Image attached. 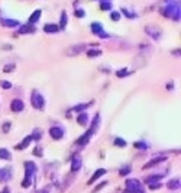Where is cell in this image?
<instances>
[{
    "instance_id": "6da1fadb",
    "label": "cell",
    "mask_w": 181,
    "mask_h": 193,
    "mask_svg": "<svg viewBox=\"0 0 181 193\" xmlns=\"http://www.w3.org/2000/svg\"><path fill=\"white\" fill-rule=\"evenodd\" d=\"M36 174V166L30 161H26L25 163V180L22 182V186L23 187H29L33 182V177Z\"/></svg>"
},
{
    "instance_id": "7a4b0ae2",
    "label": "cell",
    "mask_w": 181,
    "mask_h": 193,
    "mask_svg": "<svg viewBox=\"0 0 181 193\" xmlns=\"http://www.w3.org/2000/svg\"><path fill=\"white\" fill-rule=\"evenodd\" d=\"M164 15L168 16V18H173L174 21H178L180 19V8H178V3L174 2V0H170L167 8L164 9Z\"/></svg>"
},
{
    "instance_id": "3957f363",
    "label": "cell",
    "mask_w": 181,
    "mask_h": 193,
    "mask_svg": "<svg viewBox=\"0 0 181 193\" xmlns=\"http://www.w3.org/2000/svg\"><path fill=\"white\" fill-rule=\"evenodd\" d=\"M126 192L128 193H144V187L141 182L136 179H128L126 180Z\"/></svg>"
},
{
    "instance_id": "277c9868",
    "label": "cell",
    "mask_w": 181,
    "mask_h": 193,
    "mask_svg": "<svg viewBox=\"0 0 181 193\" xmlns=\"http://www.w3.org/2000/svg\"><path fill=\"white\" fill-rule=\"evenodd\" d=\"M30 103L32 106L35 108V109H43V106H45V99L43 96L39 93V92H33L32 93V96H30Z\"/></svg>"
},
{
    "instance_id": "5b68a950",
    "label": "cell",
    "mask_w": 181,
    "mask_h": 193,
    "mask_svg": "<svg viewBox=\"0 0 181 193\" xmlns=\"http://www.w3.org/2000/svg\"><path fill=\"white\" fill-rule=\"evenodd\" d=\"M91 31H93L94 35H97V37L100 38H107L109 35L104 32V29H103V26H101L99 22H93L91 23Z\"/></svg>"
},
{
    "instance_id": "8992f818",
    "label": "cell",
    "mask_w": 181,
    "mask_h": 193,
    "mask_svg": "<svg viewBox=\"0 0 181 193\" xmlns=\"http://www.w3.org/2000/svg\"><path fill=\"white\" fill-rule=\"evenodd\" d=\"M12 179V167H5L0 170V182L2 183H6Z\"/></svg>"
},
{
    "instance_id": "52a82bcc",
    "label": "cell",
    "mask_w": 181,
    "mask_h": 193,
    "mask_svg": "<svg viewBox=\"0 0 181 193\" xmlns=\"http://www.w3.org/2000/svg\"><path fill=\"white\" fill-rule=\"evenodd\" d=\"M49 134L54 140H61L64 137V129L61 126H52L49 129Z\"/></svg>"
},
{
    "instance_id": "ba28073f",
    "label": "cell",
    "mask_w": 181,
    "mask_h": 193,
    "mask_svg": "<svg viewBox=\"0 0 181 193\" xmlns=\"http://www.w3.org/2000/svg\"><path fill=\"white\" fill-rule=\"evenodd\" d=\"M81 169V157L80 156H74L72 157V161H71V171L75 173Z\"/></svg>"
},
{
    "instance_id": "9c48e42d",
    "label": "cell",
    "mask_w": 181,
    "mask_h": 193,
    "mask_svg": "<svg viewBox=\"0 0 181 193\" xmlns=\"http://www.w3.org/2000/svg\"><path fill=\"white\" fill-rule=\"evenodd\" d=\"M94 132H96V131L90 128V131H87V132H86L84 135H81V137H80V140H78L77 142H78L80 145H84V144H87V142L90 141V138H91V135H93Z\"/></svg>"
},
{
    "instance_id": "30bf717a",
    "label": "cell",
    "mask_w": 181,
    "mask_h": 193,
    "mask_svg": "<svg viewBox=\"0 0 181 193\" xmlns=\"http://www.w3.org/2000/svg\"><path fill=\"white\" fill-rule=\"evenodd\" d=\"M145 31H146V34H149L154 39H159V38H161V31H159L157 26H148Z\"/></svg>"
},
{
    "instance_id": "8fae6325",
    "label": "cell",
    "mask_w": 181,
    "mask_h": 193,
    "mask_svg": "<svg viewBox=\"0 0 181 193\" xmlns=\"http://www.w3.org/2000/svg\"><path fill=\"white\" fill-rule=\"evenodd\" d=\"M23 102L22 100H19V99H14V100H12V103H10V109L13 112H22L23 111Z\"/></svg>"
},
{
    "instance_id": "7c38bea8",
    "label": "cell",
    "mask_w": 181,
    "mask_h": 193,
    "mask_svg": "<svg viewBox=\"0 0 181 193\" xmlns=\"http://www.w3.org/2000/svg\"><path fill=\"white\" fill-rule=\"evenodd\" d=\"M84 48H86V45H84V44L72 45V47H70V50L67 51V54H68V55H75V54H80V52L83 51Z\"/></svg>"
},
{
    "instance_id": "4fadbf2b",
    "label": "cell",
    "mask_w": 181,
    "mask_h": 193,
    "mask_svg": "<svg viewBox=\"0 0 181 193\" xmlns=\"http://www.w3.org/2000/svg\"><path fill=\"white\" fill-rule=\"evenodd\" d=\"M3 26H7V28H16V26H19V21H16V19H2L0 21Z\"/></svg>"
},
{
    "instance_id": "5bb4252c",
    "label": "cell",
    "mask_w": 181,
    "mask_h": 193,
    "mask_svg": "<svg viewBox=\"0 0 181 193\" xmlns=\"http://www.w3.org/2000/svg\"><path fill=\"white\" fill-rule=\"evenodd\" d=\"M33 31H35L33 25H29V23H26V25H23V26H21V28H19V31H17V35L30 34V32H33Z\"/></svg>"
},
{
    "instance_id": "9a60e30c",
    "label": "cell",
    "mask_w": 181,
    "mask_h": 193,
    "mask_svg": "<svg viewBox=\"0 0 181 193\" xmlns=\"http://www.w3.org/2000/svg\"><path fill=\"white\" fill-rule=\"evenodd\" d=\"M104 174H106V170H104V169H99V170H96V171H94V174L91 176V179L88 180V185H93L97 179L101 177V176H104Z\"/></svg>"
},
{
    "instance_id": "2e32d148",
    "label": "cell",
    "mask_w": 181,
    "mask_h": 193,
    "mask_svg": "<svg viewBox=\"0 0 181 193\" xmlns=\"http://www.w3.org/2000/svg\"><path fill=\"white\" fill-rule=\"evenodd\" d=\"M167 157H158V158H154V160H151L148 164H145L144 166V170H146V169H151V167H154V166H157V164H159L161 161H165Z\"/></svg>"
},
{
    "instance_id": "e0dca14e",
    "label": "cell",
    "mask_w": 181,
    "mask_h": 193,
    "mask_svg": "<svg viewBox=\"0 0 181 193\" xmlns=\"http://www.w3.org/2000/svg\"><path fill=\"white\" fill-rule=\"evenodd\" d=\"M41 13H42V10H39V9H38V10H35L32 15L29 16V21H28L29 25H33V23L38 22V21H39V18H41Z\"/></svg>"
},
{
    "instance_id": "ac0fdd59",
    "label": "cell",
    "mask_w": 181,
    "mask_h": 193,
    "mask_svg": "<svg viewBox=\"0 0 181 193\" xmlns=\"http://www.w3.org/2000/svg\"><path fill=\"white\" fill-rule=\"evenodd\" d=\"M58 29H59V28H58V25H55V23H46V25L43 26V31H45L46 34H55Z\"/></svg>"
},
{
    "instance_id": "d6986e66",
    "label": "cell",
    "mask_w": 181,
    "mask_h": 193,
    "mask_svg": "<svg viewBox=\"0 0 181 193\" xmlns=\"http://www.w3.org/2000/svg\"><path fill=\"white\" fill-rule=\"evenodd\" d=\"M77 124H80V125H83V126H86L87 124H88V115L87 113H80L78 116H77Z\"/></svg>"
},
{
    "instance_id": "ffe728a7",
    "label": "cell",
    "mask_w": 181,
    "mask_h": 193,
    "mask_svg": "<svg viewBox=\"0 0 181 193\" xmlns=\"http://www.w3.org/2000/svg\"><path fill=\"white\" fill-rule=\"evenodd\" d=\"M0 158H3V160H12V154L6 148H0Z\"/></svg>"
},
{
    "instance_id": "44dd1931",
    "label": "cell",
    "mask_w": 181,
    "mask_h": 193,
    "mask_svg": "<svg viewBox=\"0 0 181 193\" xmlns=\"http://www.w3.org/2000/svg\"><path fill=\"white\" fill-rule=\"evenodd\" d=\"M30 141H32V135H29V137H26V138H25V141L22 142V144H19V145H17L16 148H17V150H23V148H26V147H28V144H29Z\"/></svg>"
},
{
    "instance_id": "7402d4cb",
    "label": "cell",
    "mask_w": 181,
    "mask_h": 193,
    "mask_svg": "<svg viewBox=\"0 0 181 193\" xmlns=\"http://www.w3.org/2000/svg\"><path fill=\"white\" fill-rule=\"evenodd\" d=\"M168 187L173 189V190L178 189V187H180V180H178V179H174V180H171V182H168Z\"/></svg>"
},
{
    "instance_id": "603a6c76",
    "label": "cell",
    "mask_w": 181,
    "mask_h": 193,
    "mask_svg": "<svg viewBox=\"0 0 181 193\" xmlns=\"http://www.w3.org/2000/svg\"><path fill=\"white\" fill-rule=\"evenodd\" d=\"M162 177H164V174H159V176H152V177H146V180H145V182L151 185V183H154V182H159Z\"/></svg>"
},
{
    "instance_id": "cb8c5ba5",
    "label": "cell",
    "mask_w": 181,
    "mask_h": 193,
    "mask_svg": "<svg viewBox=\"0 0 181 193\" xmlns=\"http://www.w3.org/2000/svg\"><path fill=\"white\" fill-rule=\"evenodd\" d=\"M101 52L100 50H88L87 51V55H88V58H93V57H99Z\"/></svg>"
},
{
    "instance_id": "d4e9b609",
    "label": "cell",
    "mask_w": 181,
    "mask_h": 193,
    "mask_svg": "<svg viewBox=\"0 0 181 193\" xmlns=\"http://www.w3.org/2000/svg\"><path fill=\"white\" fill-rule=\"evenodd\" d=\"M65 25H67V13H65V12H62V15H61V22H59V26H58V28L64 29Z\"/></svg>"
},
{
    "instance_id": "484cf974",
    "label": "cell",
    "mask_w": 181,
    "mask_h": 193,
    "mask_svg": "<svg viewBox=\"0 0 181 193\" xmlns=\"http://www.w3.org/2000/svg\"><path fill=\"white\" fill-rule=\"evenodd\" d=\"M88 106H90L88 103H81V105H77V106L74 108V111H75V112H81V111H84V109H87Z\"/></svg>"
},
{
    "instance_id": "4316f807",
    "label": "cell",
    "mask_w": 181,
    "mask_h": 193,
    "mask_svg": "<svg viewBox=\"0 0 181 193\" xmlns=\"http://www.w3.org/2000/svg\"><path fill=\"white\" fill-rule=\"evenodd\" d=\"M115 145H116V147H125V145H126V141L122 140V138H116V140H115Z\"/></svg>"
},
{
    "instance_id": "83f0119b",
    "label": "cell",
    "mask_w": 181,
    "mask_h": 193,
    "mask_svg": "<svg viewBox=\"0 0 181 193\" xmlns=\"http://www.w3.org/2000/svg\"><path fill=\"white\" fill-rule=\"evenodd\" d=\"M110 19L115 21V22H117V21L120 19V13H119V12H112V13H110Z\"/></svg>"
},
{
    "instance_id": "f1b7e54d",
    "label": "cell",
    "mask_w": 181,
    "mask_h": 193,
    "mask_svg": "<svg viewBox=\"0 0 181 193\" xmlns=\"http://www.w3.org/2000/svg\"><path fill=\"white\" fill-rule=\"evenodd\" d=\"M128 173H130V167H129V166H125V167L120 169V176H126Z\"/></svg>"
},
{
    "instance_id": "f546056e",
    "label": "cell",
    "mask_w": 181,
    "mask_h": 193,
    "mask_svg": "<svg viewBox=\"0 0 181 193\" xmlns=\"http://www.w3.org/2000/svg\"><path fill=\"white\" fill-rule=\"evenodd\" d=\"M135 147H136V148H141V150H146L148 148V144H145V142H136Z\"/></svg>"
},
{
    "instance_id": "4dcf8cb0",
    "label": "cell",
    "mask_w": 181,
    "mask_h": 193,
    "mask_svg": "<svg viewBox=\"0 0 181 193\" xmlns=\"http://www.w3.org/2000/svg\"><path fill=\"white\" fill-rule=\"evenodd\" d=\"M0 86H2L3 89H10V87H12V84H10L9 82H5V80H2V82H0Z\"/></svg>"
},
{
    "instance_id": "1f68e13d",
    "label": "cell",
    "mask_w": 181,
    "mask_h": 193,
    "mask_svg": "<svg viewBox=\"0 0 181 193\" xmlns=\"http://www.w3.org/2000/svg\"><path fill=\"white\" fill-rule=\"evenodd\" d=\"M13 68H14V64H9V66H5V73H10V71H13Z\"/></svg>"
},
{
    "instance_id": "d6a6232c",
    "label": "cell",
    "mask_w": 181,
    "mask_h": 193,
    "mask_svg": "<svg viewBox=\"0 0 181 193\" xmlns=\"http://www.w3.org/2000/svg\"><path fill=\"white\" fill-rule=\"evenodd\" d=\"M100 8L103 9V10H109V9H112V5H110V3H101Z\"/></svg>"
},
{
    "instance_id": "836d02e7",
    "label": "cell",
    "mask_w": 181,
    "mask_h": 193,
    "mask_svg": "<svg viewBox=\"0 0 181 193\" xmlns=\"http://www.w3.org/2000/svg\"><path fill=\"white\" fill-rule=\"evenodd\" d=\"M75 16H77V18H84V10H81V9L75 10Z\"/></svg>"
},
{
    "instance_id": "e575fe53",
    "label": "cell",
    "mask_w": 181,
    "mask_h": 193,
    "mask_svg": "<svg viewBox=\"0 0 181 193\" xmlns=\"http://www.w3.org/2000/svg\"><path fill=\"white\" fill-rule=\"evenodd\" d=\"M122 12L128 16V18H135V13H129V10H126V9H122Z\"/></svg>"
},
{
    "instance_id": "d590c367",
    "label": "cell",
    "mask_w": 181,
    "mask_h": 193,
    "mask_svg": "<svg viewBox=\"0 0 181 193\" xmlns=\"http://www.w3.org/2000/svg\"><path fill=\"white\" fill-rule=\"evenodd\" d=\"M9 128H10V122H6V124H3V131L6 132V131H9Z\"/></svg>"
},
{
    "instance_id": "8d00e7d4",
    "label": "cell",
    "mask_w": 181,
    "mask_h": 193,
    "mask_svg": "<svg viewBox=\"0 0 181 193\" xmlns=\"http://www.w3.org/2000/svg\"><path fill=\"white\" fill-rule=\"evenodd\" d=\"M128 74V71H125V70H123V71H117V76H119V77H122V76H126Z\"/></svg>"
},
{
    "instance_id": "74e56055",
    "label": "cell",
    "mask_w": 181,
    "mask_h": 193,
    "mask_svg": "<svg viewBox=\"0 0 181 193\" xmlns=\"http://www.w3.org/2000/svg\"><path fill=\"white\" fill-rule=\"evenodd\" d=\"M42 153H41V148H35V156H41Z\"/></svg>"
},
{
    "instance_id": "f35d334b",
    "label": "cell",
    "mask_w": 181,
    "mask_h": 193,
    "mask_svg": "<svg viewBox=\"0 0 181 193\" xmlns=\"http://www.w3.org/2000/svg\"><path fill=\"white\" fill-rule=\"evenodd\" d=\"M2 193H10V190H9L7 187H5V189H3V192H2Z\"/></svg>"
},
{
    "instance_id": "ab89813d",
    "label": "cell",
    "mask_w": 181,
    "mask_h": 193,
    "mask_svg": "<svg viewBox=\"0 0 181 193\" xmlns=\"http://www.w3.org/2000/svg\"><path fill=\"white\" fill-rule=\"evenodd\" d=\"M38 193H48V189H43V190H39Z\"/></svg>"
}]
</instances>
